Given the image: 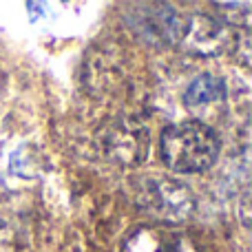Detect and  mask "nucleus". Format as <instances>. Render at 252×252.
Listing matches in <instances>:
<instances>
[{"instance_id": "f257e3e1", "label": "nucleus", "mask_w": 252, "mask_h": 252, "mask_svg": "<svg viewBox=\"0 0 252 252\" xmlns=\"http://www.w3.org/2000/svg\"><path fill=\"white\" fill-rule=\"evenodd\" d=\"M161 159L170 170L204 173L219 157V137L208 124L199 120L173 124L161 133Z\"/></svg>"}, {"instance_id": "f03ea898", "label": "nucleus", "mask_w": 252, "mask_h": 252, "mask_svg": "<svg viewBox=\"0 0 252 252\" xmlns=\"http://www.w3.org/2000/svg\"><path fill=\"white\" fill-rule=\"evenodd\" d=\"M135 201L139 210L157 219V223L182 226L195 213V195L186 184L173 177L146 175L135 182Z\"/></svg>"}, {"instance_id": "7ed1b4c3", "label": "nucleus", "mask_w": 252, "mask_h": 252, "mask_svg": "<svg viewBox=\"0 0 252 252\" xmlns=\"http://www.w3.org/2000/svg\"><path fill=\"white\" fill-rule=\"evenodd\" d=\"M100 153L118 166H137L148 157V126L139 118H113L100 126L95 135Z\"/></svg>"}, {"instance_id": "20e7f679", "label": "nucleus", "mask_w": 252, "mask_h": 252, "mask_svg": "<svg viewBox=\"0 0 252 252\" xmlns=\"http://www.w3.org/2000/svg\"><path fill=\"white\" fill-rule=\"evenodd\" d=\"M122 252H204V248L184 226L144 223L126 237Z\"/></svg>"}, {"instance_id": "39448f33", "label": "nucleus", "mask_w": 252, "mask_h": 252, "mask_svg": "<svg viewBox=\"0 0 252 252\" xmlns=\"http://www.w3.org/2000/svg\"><path fill=\"white\" fill-rule=\"evenodd\" d=\"M226 97V84L217 75H199L190 82V87L184 93V104L188 109H199V106H208L213 102H221Z\"/></svg>"}]
</instances>
